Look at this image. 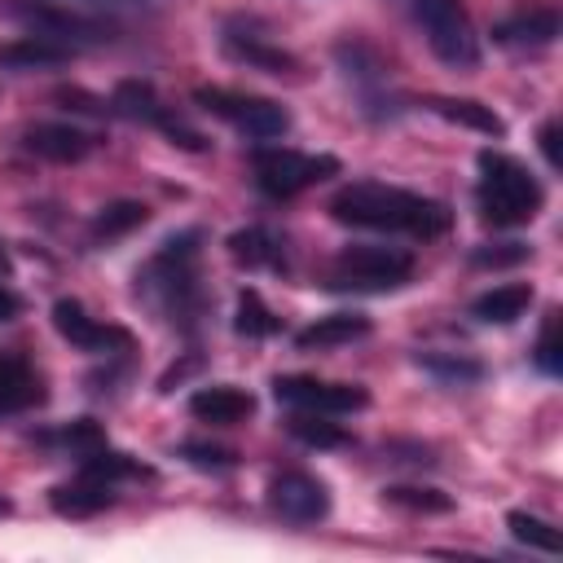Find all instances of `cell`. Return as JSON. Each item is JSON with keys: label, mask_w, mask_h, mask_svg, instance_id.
Instances as JSON below:
<instances>
[{"label": "cell", "mask_w": 563, "mask_h": 563, "mask_svg": "<svg viewBox=\"0 0 563 563\" xmlns=\"http://www.w3.org/2000/svg\"><path fill=\"white\" fill-rule=\"evenodd\" d=\"M251 167H255V180H260V189L268 198H295L299 189L334 176L339 158H330V154H299V150L273 145V150H255Z\"/></svg>", "instance_id": "cell-7"}, {"label": "cell", "mask_w": 563, "mask_h": 563, "mask_svg": "<svg viewBox=\"0 0 563 563\" xmlns=\"http://www.w3.org/2000/svg\"><path fill=\"white\" fill-rule=\"evenodd\" d=\"M40 440H44V444H62V449H75V453H97V449L106 444V435H101V427H97L92 418H79V422L62 427V431H44Z\"/></svg>", "instance_id": "cell-28"}, {"label": "cell", "mask_w": 563, "mask_h": 563, "mask_svg": "<svg viewBox=\"0 0 563 563\" xmlns=\"http://www.w3.org/2000/svg\"><path fill=\"white\" fill-rule=\"evenodd\" d=\"M506 528H510L515 541H523V545H532V550H545V554H559V532H554L545 519L523 515V510H510V515H506Z\"/></svg>", "instance_id": "cell-27"}, {"label": "cell", "mask_w": 563, "mask_h": 563, "mask_svg": "<svg viewBox=\"0 0 563 563\" xmlns=\"http://www.w3.org/2000/svg\"><path fill=\"white\" fill-rule=\"evenodd\" d=\"M532 356H537V365H541L545 374H559V369H563V343H559V312H550V317H545V325H541V334H537V347H532Z\"/></svg>", "instance_id": "cell-31"}, {"label": "cell", "mask_w": 563, "mask_h": 563, "mask_svg": "<svg viewBox=\"0 0 563 563\" xmlns=\"http://www.w3.org/2000/svg\"><path fill=\"white\" fill-rule=\"evenodd\" d=\"M229 255H233L238 264H246V268H255V264H277L273 238H268L260 224H251V229H238V233L229 238Z\"/></svg>", "instance_id": "cell-25"}, {"label": "cell", "mask_w": 563, "mask_h": 563, "mask_svg": "<svg viewBox=\"0 0 563 563\" xmlns=\"http://www.w3.org/2000/svg\"><path fill=\"white\" fill-rule=\"evenodd\" d=\"M369 334V321L365 317H352V312H334V317H321V321H312V325H303L299 334H295V343L303 347V352H321V347H339V343H352V339H365Z\"/></svg>", "instance_id": "cell-21"}, {"label": "cell", "mask_w": 563, "mask_h": 563, "mask_svg": "<svg viewBox=\"0 0 563 563\" xmlns=\"http://www.w3.org/2000/svg\"><path fill=\"white\" fill-rule=\"evenodd\" d=\"M53 325H57L62 339H70L84 352H123V347H132V334L123 325L88 317L79 299H57L53 303Z\"/></svg>", "instance_id": "cell-11"}, {"label": "cell", "mask_w": 563, "mask_h": 563, "mask_svg": "<svg viewBox=\"0 0 563 563\" xmlns=\"http://www.w3.org/2000/svg\"><path fill=\"white\" fill-rule=\"evenodd\" d=\"M387 501L405 506V510H422V515H444L453 510V501L440 493V488H409V484H396V488H383Z\"/></svg>", "instance_id": "cell-29"}, {"label": "cell", "mask_w": 563, "mask_h": 563, "mask_svg": "<svg viewBox=\"0 0 563 563\" xmlns=\"http://www.w3.org/2000/svg\"><path fill=\"white\" fill-rule=\"evenodd\" d=\"M70 62V48L44 35H26V40H9L0 44V66L4 70H44V66H62Z\"/></svg>", "instance_id": "cell-19"}, {"label": "cell", "mask_w": 563, "mask_h": 563, "mask_svg": "<svg viewBox=\"0 0 563 563\" xmlns=\"http://www.w3.org/2000/svg\"><path fill=\"white\" fill-rule=\"evenodd\" d=\"M554 35H559V9H550V4H528L493 26V40L510 44V48H541Z\"/></svg>", "instance_id": "cell-13"}, {"label": "cell", "mask_w": 563, "mask_h": 563, "mask_svg": "<svg viewBox=\"0 0 563 563\" xmlns=\"http://www.w3.org/2000/svg\"><path fill=\"white\" fill-rule=\"evenodd\" d=\"M145 220H150V207H145V202L123 198V202H110V207H101V211H97V220H92V238H97V242H114V238H123V233L141 229Z\"/></svg>", "instance_id": "cell-24"}, {"label": "cell", "mask_w": 563, "mask_h": 563, "mask_svg": "<svg viewBox=\"0 0 563 563\" xmlns=\"http://www.w3.org/2000/svg\"><path fill=\"white\" fill-rule=\"evenodd\" d=\"M286 431H290L295 440L312 444V449H343V444H352V435H347L339 422H330V413H312V409L290 413V418H286Z\"/></svg>", "instance_id": "cell-23"}, {"label": "cell", "mask_w": 563, "mask_h": 563, "mask_svg": "<svg viewBox=\"0 0 563 563\" xmlns=\"http://www.w3.org/2000/svg\"><path fill=\"white\" fill-rule=\"evenodd\" d=\"M180 453H185L194 466H211V471L233 466V453H229V449H211V444H185Z\"/></svg>", "instance_id": "cell-33"}, {"label": "cell", "mask_w": 563, "mask_h": 563, "mask_svg": "<svg viewBox=\"0 0 563 563\" xmlns=\"http://www.w3.org/2000/svg\"><path fill=\"white\" fill-rule=\"evenodd\" d=\"M528 303H532V286H528V282H510V286L484 290V295L471 303V317H479V321H488V325H510V321H519V317L528 312Z\"/></svg>", "instance_id": "cell-17"}, {"label": "cell", "mask_w": 563, "mask_h": 563, "mask_svg": "<svg viewBox=\"0 0 563 563\" xmlns=\"http://www.w3.org/2000/svg\"><path fill=\"white\" fill-rule=\"evenodd\" d=\"M22 145L31 154L48 158V163H79L97 141L84 128H70V123H35V128H26Z\"/></svg>", "instance_id": "cell-14"}, {"label": "cell", "mask_w": 563, "mask_h": 563, "mask_svg": "<svg viewBox=\"0 0 563 563\" xmlns=\"http://www.w3.org/2000/svg\"><path fill=\"white\" fill-rule=\"evenodd\" d=\"M224 53H229L233 62H246V66L268 70V75H295V70H299V62H295L286 48H273V44L260 40V35H224Z\"/></svg>", "instance_id": "cell-20"}, {"label": "cell", "mask_w": 563, "mask_h": 563, "mask_svg": "<svg viewBox=\"0 0 563 563\" xmlns=\"http://www.w3.org/2000/svg\"><path fill=\"white\" fill-rule=\"evenodd\" d=\"M114 110L128 114V119H141V123L163 128V132L172 136V145H180V150H202V145H207L189 123H180V119L167 114V106L154 97V88H150L145 79H123V84L114 88Z\"/></svg>", "instance_id": "cell-10"}, {"label": "cell", "mask_w": 563, "mask_h": 563, "mask_svg": "<svg viewBox=\"0 0 563 563\" xmlns=\"http://www.w3.org/2000/svg\"><path fill=\"white\" fill-rule=\"evenodd\" d=\"M194 101L202 110H211L216 119L233 123L238 132L255 136V141H273L290 128V114L268 101V97H255V92H233V88H194Z\"/></svg>", "instance_id": "cell-6"}, {"label": "cell", "mask_w": 563, "mask_h": 563, "mask_svg": "<svg viewBox=\"0 0 563 563\" xmlns=\"http://www.w3.org/2000/svg\"><path fill=\"white\" fill-rule=\"evenodd\" d=\"M330 216L339 224L387 229V233H409V238H440L453 224L444 202L409 194V189H396V185H374V180L343 185L330 198Z\"/></svg>", "instance_id": "cell-1"}, {"label": "cell", "mask_w": 563, "mask_h": 563, "mask_svg": "<svg viewBox=\"0 0 563 563\" xmlns=\"http://www.w3.org/2000/svg\"><path fill=\"white\" fill-rule=\"evenodd\" d=\"M0 515H9V501H4V497H0Z\"/></svg>", "instance_id": "cell-36"}, {"label": "cell", "mask_w": 563, "mask_h": 563, "mask_svg": "<svg viewBox=\"0 0 563 563\" xmlns=\"http://www.w3.org/2000/svg\"><path fill=\"white\" fill-rule=\"evenodd\" d=\"M233 330L246 334V339H264V334L277 330V317L268 312V303L260 299V290H242L238 295V321H233Z\"/></svg>", "instance_id": "cell-26"}, {"label": "cell", "mask_w": 563, "mask_h": 563, "mask_svg": "<svg viewBox=\"0 0 563 563\" xmlns=\"http://www.w3.org/2000/svg\"><path fill=\"white\" fill-rule=\"evenodd\" d=\"M189 413L198 422H211V427H233V422H242V418L255 413V396L242 391V387H233V383H216V387L194 391Z\"/></svg>", "instance_id": "cell-15"}, {"label": "cell", "mask_w": 563, "mask_h": 563, "mask_svg": "<svg viewBox=\"0 0 563 563\" xmlns=\"http://www.w3.org/2000/svg\"><path fill=\"white\" fill-rule=\"evenodd\" d=\"M40 400H44V383L35 378V369L26 361L0 356V413H22Z\"/></svg>", "instance_id": "cell-16"}, {"label": "cell", "mask_w": 563, "mask_h": 563, "mask_svg": "<svg viewBox=\"0 0 563 563\" xmlns=\"http://www.w3.org/2000/svg\"><path fill=\"white\" fill-rule=\"evenodd\" d=\"M413 18H418L431 53L444 66L471 70L479 62V40H475V26H471V13L462 0H413Z\"/></svg>", "instance_id": "cell-4"}, {"label": "cell", "mask_w": 563, "mask_h": 563, "mask_svg": "<svg viewBox=\"0 0 563 563\" xmlns=\"http://www.w3.org/2000/svg\"><path fill=\"white\" fill-rule=\"evenodd\" d=\"M528 255V246H519V242H501L497 251H475L471 260L479 264V268H501V264H519Z\"/></svg>", "instance_id": "cell-32"}, {"label": "cell", "mask_w": 563, "mask_h": 563, "mask_svg": "<svg viewBox=\"0 0 563 563\" xmlns=\"http://www.w3.org/2000/svg\"><path fill=\"white\" fill-rule=\"evenodd\" d=\"M18 312H22V299H18V295H13V290L0 282V321H13Z\"/></svg>", "instance_id": "cell-35"}, {"label": "cell", "mask_w": 563, "mask_h": 563, "mask_svg": "<svg viewBox=\"0 0 563 563\" xmlns=\"http://www.w3.org/2000/svg\"><path fill=\"white\" fill-rule=\"evenodd\" d=\"M545 202V189L541 180L515 163L510 154H497V150H484L479 154V185H475V207H479V220L493 224V229H519L528 220H537Z\"/></svg>", "instance_id": "cell-3"}, {"label": "cell", "mask_w": 563, "mask_h": 563, "mask_svg": "<svg viewBox=\"0 0 563 563\" xmlns=\"http://www.w3.org/2000/svg\"><path fill=\"white\" fill-rule=\"evenodd\" d=\"M440 119H449V123H457V128H475V132H484V136H501L506 132V123L493 114V106H484V101H471V97H431L427 101Z\"/></svg>", "instance_id": "cell-22"}, {"label": "cell", "mask_w": 563, "mask_h": 563, "mask_svg": "<svg viewBox=\"0 0 563 563\" xmlns=\"http://www.w3.org/2000/svg\"><path fill=\"white\" fill-rule=\"evenodd\" d=\"M0 13L9 18V22H22V26H31L35 35H44V40H57V44H101V40H110V26L106 22H97V18H84V13H75V9H62V4H53V0H0Z\"/></svg>", "instance_id": "cell-8"}, {"label": "cell", "mask_w": 563, "mask_h": 563, "mask_svg": "<svg viewBox=\"0 0 563 563\" xmlns=\"http://www.w3.org/2000/svg\"><path fill=\"white\" fill-rule=\"evenodd\" d=\"M273 396L295 405V409H312V413H352L369 405V391L356 383H321L308 374H277L273 378Z\"/></svg>", "instance_id": "cell-9"}, {"label": "cell", "mask_w": 563, "mask_h": 563, "mask_svg": "<svg viewBox=\"0 0 563 563\" xmlns=\"http://www.w3.org/2000/svg\"><path fill=\"white\" fill-rule=\"evenodd\" d=\"M198 229H185L163 242V251L136 273V290L180 330H194L202 317V290H198Z\"/></svg>", "instance_id": "cell-2"}, {"label": "cell", "mask_w": 563, "mask_h": 563, "mask_svg": "<svg viewBox=\"0 0 563 563\" xmlns=\"http://www.w3.org/2000/svg\"><path fill=\"white\" fill-rule=\"evenodd\" d=\"M413 277V255L396 246H347L330 264L334 290H396Z\"/></svg>", "instance_id": "cell-5"}, {"label": "cell", "mask_w": 563, "mask_h": 563, "mask_svg": "<svg viewBox=\"0 0 563 563\" xmlns=\"http://www.w3.org/2000/svg\"><path fill=\"white\" fill-rule=\"evenodd\" d=\"M110 501H114L110 484H106V479H92V475H84V471H79L75 484L53 488V510H57V515H70V519H88V515L106 510Z\"/></svg>", "instance_id": "cell-18"}, {"label": "cell", "mask_w": 563, "mask_h": 563, "mask_svg": "<svg viewBox=\"0 0 563 563\" xmlns=\"http://www.w3.org/2000/svg\"><path fill=\"white\" fill-rule=\"evenodd\" d=\"M418 365L431 369L444 383H475V378H484V365L466 361V356H418Z\"/></svg>", "instance_id": "cell-30"}, {"label": "cell", "mask_w": 563, "mask_h": 563, "mask_svg": "<svg viewBox=\"0 0 563 563\" xmlns=\"http://www.w3.org/2000/svg\"><path fill=\"white\" fill-rule=\"evenodd\" d=\"M537 141H541L545 163H550V167H559V123H554V119H545V123H541V136H537Z\"/></svg>", "instance_id": "cell-34"}, {"label": "cell", "mask_w": 563, "mask_h": 563, "mask_svg": "<svg viewBox=\"0 0 563 563\" xmlns=\"http://www.w3.org/2000/svg\"><path fill=\"white\" fill-rule=\"evenodd\" d=\"M268 506H273L282 519H290V523H317V519H325V510H330V493H325V484H321L317 475H308V471H286V475H277V479L268 484Z\"/></svg>", "instance_id": "cell-12"}]
</instances>
